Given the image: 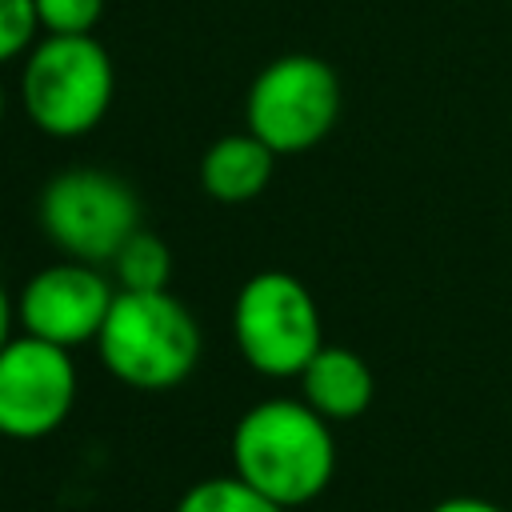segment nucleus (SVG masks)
<instances>
[{
    "label": "nucleus",
    "instance_id": "1",
    "mask_svg": "<svg viewBox=\"0 0 512 512\" xmlns=\"http://www.w3.org/2000/svg\"><path fill=\"white\" fill-rule=\"evenodd\" d=\"M232 468L280 508H304L336 472V440L304 400H260L232 428Z\"/></svg>",
    "mask_w": 512,
    "mask_h": 512
},
{
    "label": "nucleus",
    "instance_id": "2",
    "mask_svg": "<svg viewBox=\"0 0 512 512\" xmlns=\"http://www.w3.org/2000/svg\"><path fill=\"white\" fill-rule=\"evenodd\" d=\"M104 368L140 392H164L192 376L200 360V324L168 292H124L108 308V320L96 336Z\"/></svg>",
    "mask_w": 512,
    "mask_h": 512
},
{
    "label": "nucleus",
    "instance_id": "3",
    "mask_svg": "<svg viewBox=\"0 0 512 512\" xmlns=\"http://www.w3.org/2000/svg\"><path fill=\"white\" fill-rule=\"evenodd\" d=\"M116 72L96 36H44L20 68V104L28 120L56 140L92 132L112 104Z\"/></svg>",
    "mask_w": 512,
    "mask_h": 512
},
{
    "label": "nucleus",
    "instance_id": "4",
    "mask_svg": "<svg viewBox=\"0 0 512 512\" xmlns=\"http://www.w3.org/2000/svg\"><path fill=\"white\" fill-rule=\"evenodd\" d=\"M232 336L248 368L272 380L300 376L324 348L320 308L292 272H256L232 304Z\"/></svg>",
    "mask_w": 512,
    "mask_h": 512
},
{
    "label": "nucleus",
    "instance_id": "5",
    "mask_svg": "<svg viewBox=\"0 0 512 512\" xmlns=\"http://www.w3.org/2000/svg\"><path fill=\"white\" fill-rule=\"evenodd\" d=\"M340 116V80L332 64L308 52H288L264 64L244 100V128L276 156L308 152Z\"/></svg>",
    "mask_w": 512,
    "mask_h": 512
},
{
    "label": "nucleus",
    "instance_id": "6",
    "mask_svg": "<svg viewBox=\"0 0 512 512\" xmlns=\"http://www.w3.org/2000/svg\"><path fill=\"white\" fill-rule=\"evenodd\" d=\"M40 224L48 240L68 252V260L112 264L124 240L140 228V204L120 176L100 168H72L44 184Z\"/></svg>",
    "mask_w": 512,
    "mask_h": 512
},
{
    "label": "nucleus",
    "instance_id": "7",
    "mask_svg": "<svg viewBox=\"0 0 512 512\" xmlns=\"http://www.w3.org/2000/svg\"><path fill=\"white\" fill-rule=\"evenodd\" d=\"M76 404V364L68 348L12 336L0 352V436L40 440L56 432Z\"/></svg>",
    "mask_w": 512,
    "mask_h": 512
},
{
    "label": "nucleus",
    "instance_id": "8",
    "mask_svg": "<svg viewBox=\"0 0 512 512\" xmlns=\"http://www.w3.org/2000/svg\"><path fill=\"white\" fill-rule=\"evenodd\" d=\"M116 300V288L108 284L96 264L84 260H60L40 268L16 296V320L28 336L76 348L100 336L108 308Z\"/></svg>",
    "mask_w": 512,
    "mask_h": 512
},
{
    "label": "nucleus",
    "instance_id": "9",
    "mask_svg": "<svg viewBox=\"0 0 512 512\" xmlns=\"http://www.w3.org/2000/svg\"><path fill=\"white\" fill-rule=\"evenodd\" d=\"M376 396V380L372 368L360 352L340 348V344H324L300 372V400L308 408H316L328 424L332 420H356L368 412Z\"/></svg>",
    "mask_w": 512,
    "mask_h": 512
},
{
    "label": "nucleus",
    "instance_id": "10",
    "mask_svg": "<svg viewBox=\"0 0 512 512\" xmlns=\"http://www.w3.org/2000/svg\"><path fill=\"white\" fill-rule=\"evenodd\" d=\"M272 164L276 152L264 140H256L252 132H232L200 156V184L220 204H248L268 188Z\"/></svg>",
    "mask_w": 512,
    "mask_h": 512
},
{
    "label": "nucleus",
    "instance_id": "11",
    "mask_svg": "<svg viewBox=\"0 0 512 512\" xmlns=\"http://www.w3.org/2000/svg\"><path fill=\"white\" fill-rule=\"evenodd\" d=\"M112 272L124 292H160L168 288V276H172V252L160 236L136 228L124 240V248L112 256Z\"/></svg>",
    "mask_w": 512,
    "mask_h": 512
},
{
    "label": "nucleus",
    "instance_id": "12",
    "mask_svg": "<svg viewBox=\"0 0 512 512\" xmlns=\"http://www.w3.org/2000/svg\"><path fill=\"white\" fill-rule=\"evenodd\" d=\"M172 512H288V508H280L276 500H268L264 492H256L232 472V476H208L192 484Z\"/></svg>",
    "mask_w": 512,
    "mask_h": 512
},
{
    "label": "nucleus",
    "instance_id": "13",
    "mask_svg": "<svg viewBox=\"0 0 512 512\" xmlns=\"http://www.w3.org/2000/svg\"><path fill=\"white\" fill-rule=\"evenodd\" d=\"M104 0H36V20L44 36H92Z\"/></svg>",
    "mask_w": 512,
    "mask_h": 512
},
{
    "label": "nucleus",
    "instance_id": "14",
    "mask_svg": "<svg viewBox=\"0 0 512 512\" xmlns=\"http://www.w3.org/2000/svg\"><path fill=\"white\" fill-rule=\"evenodd\" d=\"M36 32H40L36 0H0V64L28 56Z\"/></svg>",
    "mask_w": 512,
    "mask_h": 512
},
{
    "label": "nucleus",
    "instance_id": "15",
    "mask_svg": "<svg viewBox=\"0 0 512 512\" xmlns=\"http://www.w3.org/2000/svg\"><path fill=\"white\" fill-rule=\"evenodd\" d=\"M428 512H504V508L492 504V500H484V496H444Z\"/></svg>",
    "mask_w": 512,
    "mask_h": 512
},
{
    "label": "nucleus",
    "instance_id": "16",
    "mask_svg": "<svg viewBox=\"0 0 512 512\" xmlns=\"http://www.w3.org/2000/svg\"><path fill=\"white\" fill-rule=\"evenodd\" d=\"M12 324H16V304H12V296H8V288L0 280V352L12 340Z\"/></svg>",
    "mask_w": 512,
    "mask_h": 512
},
{
    "label": "nucleus",
    "instance_id": "17",
    "mask_svg": "<svg viewBox=\"0 0 512 512\" xmlns=\"http://www.w3.org/2000/svg\"><path fill=\"white\" fill-rule=\"evenodd\" d=\"M0 120H4V88H0Z\"/></svg>",
    "mask_w": 512,
    "mask_h": 512
}]
</instances>
